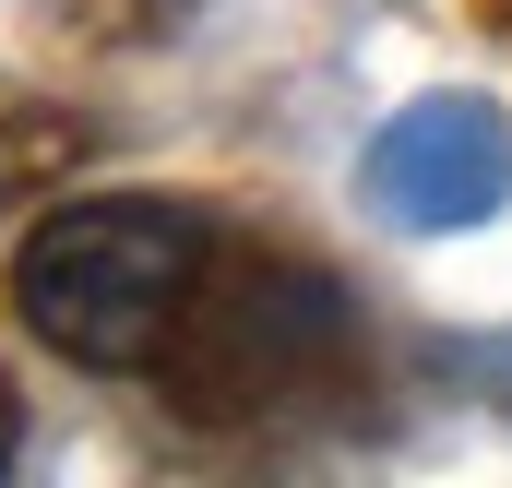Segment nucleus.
<instances>
[{
	"label": "nucleus",
	"instance_id": "obj_4",
	"mask_svg": "<svg viewBox=\"0 0 512 488\" xmlns=\"http://www.w3.org/2000/svg\"><path fill=\"white\" fill-rule=\"evenodd\" d=\"M84 143H96V131L72 120V108H36V96H0V215H12V203H48V191H72Z\"/></svg>",
	"mask_w": 512,
	"mask_h": 488
},
{
	"label": "nucleus",
	"instance_id": "obj_3",
	"mask_svg": "<svg viewBox=\"0 0 512 488\" xmlns=\"http://www.w3.org/2000/svg\"><path fill=\"white\" fill-rule=\"evenodd\" d=\"M512 191V131L477 96H429L370 143V203L393 227H477Z\"/></svg>",
	"mask_w": 512,
	"mask_h": 488
},
{
	"label": "nucleus",
	"instance_id": "obj_2",
	"mask_svg": "<svg viewBox=\"0 0 512 488\" xmlns=\"http://www.w3.org/2000/svg\"><path fill=\"white\" fill-rule=\"evenodd\" d=\"M215 262V215L179 191H84L48 203L24 250H12V310L36 346H60L72 369H155L179 298Z\"/></svg>",
	"mask_w": 512,
	"mask_h": 488
},
{
	"label": "nucleus",
	"instance_id": "obj_5",
	"mask_svg": "<svg viewBox=\"0 0 512 488\" xmlns=\"http://www.w3.org/2000/svg\"><path fill=\"white\" fill-rule=\"evenodd\" d=\"M12 429H24V405H12V369H0V465H12Z\"/></svg>",
	"mask_w": 512,
	"mask_h": 488
},
{
	"label": "nucleus",
	"instance_id": "obj_1",
	"mask_svg": "<svg viewBox=\"0 0 512 488\" xmlns=\"http://www.w3.org/2000/svg\"><path fill=\"white\" fill-rule=\"evenodd\" d=\"M346 381H358V322L334 274L286 250H215L155 346V393L191 429H274V417L334 405Z\"/></svg>",
	"mask_w": 512,
	"mask_h": 488
}]
</instances>
